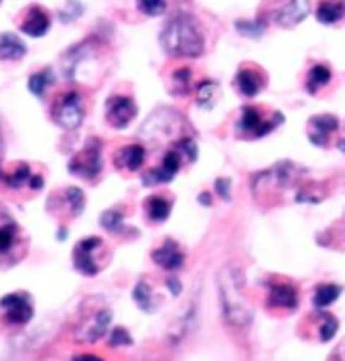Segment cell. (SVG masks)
<instances>
[{"label": "cell", "mask_w": 345, "mask_h": 361, "mask_svg": "<svg viewBox=\"0 0 345 361\" xmlns=\"http://www.w3.org/2000/svg\"><path fill=\"white\" fill-rule=\"evenodd\" d=\"M159 41L164 53L175 59H195L205 53V31L198 18L189 13H179L169 18Z\"/></svg>", "instance_id": "obj_1"}, {"label": "cell", "mask_w": 345, "mask_h": 361, "mask_svg": "<svg viewBox=\"0 0 345 361\" xmlns=\"http://www.w3.org/2000/svg\"><path fill=\"white\" fill-rule=\"evenodd\" d=\"M104 45L98 39H85L82 43L69 47L61 57V71L69 82H80L82 73H90L102 61Z\"/></svg>", "instance_id": "obj_2"}, {"label": "cell", "mask_w": 345, "mask_h": 361, "mask_svg": "<svg viewBox=\"0 0 345 361\" xmlns=\"http://www.w3.org/2000/svg\"><path fill=\"white\" fill-rule=\"evenodd\" d=\"M219 286H222V300H224L228 321L231 325L244 327L250 321V309H248L246 300L242 296V282H240L238 272L226 268L222 279H219Z\"/></svg>", "instance_id": "obj_3"}, {"label": "cell", "mask_w": 345, "mask_h": 361, "mask_svg": "<svg viewBox=\"0 0 345 361\" xmlns=\"http://www.w3.org/2000/svg\"><path fill=\"white\" fill-rule=\"evenodd\" d=\"M311 13V0H266L260 17L280 29H293Z\"/></svg>", "instance_id": "obj_4"}, {"label": "cell", "mask_w": 345, "mask_h": 361, "mask_svg": "<svg viewBox=\"0 0 345 361\" xmlns=\"http://www.w3.org/2000/svg\"><path fill=\"white\" fill-rule=\"evenodd\" d=\"M51 116L53 122L63 128V130H75L80 128L85 118V106H83V96L78 90H66L61 92L53 106H51Z\"/></svg>", "instance_id": "obj_5"}, {"label": "cell", "mask_w": 345, "mask_h": 361, "mask_svg": "<svg viewBox=\"0 0 345 361\" xmlns=\"http://www.w3.org/2000/svg\"><path fill=\"white\" fill-rule=\"evenodd\" d=\"M282 120L284 118H282L280 112L266 114L258 106H244L242 112H240V118H238L236 130L248 140H256V138H262L266 134H270L277 126L282 124Z\"/></svg>", "instance_id": "obj_6"}, {"label": "cell", "mask_w": 345, "mask_h": 361, "mask_svg": "<svg viewBox=\"0 0 345 361\" xmlns=\"http://www.w3.org/2000/svg\"><path fill=\"white\" fill-rule=\"evenodd\" d=\"M106 252V244L98 235H90L80 240L73 247V268L83 276H96L102 270V254Z\"/></svg>", "instance_id": "obj_7"}, {"label": "cell", "mask_w": 345, "mask_h": 361, "mask_svg": "<svg viewBox=\"0 0 345 361\" xmlns=\"http://www.w3.org/2000/svg\"><path fill=\"white\" fill-rule=\"evenodd\" d=\"M104 159H102V142L98 138L87 140V145L78 150L67 164V171L73 177H82V179L94 180L102 173Z\"/></svg>", "instance_id": "obj_8"}, {"label": "cell", "mask_w": 345, "mask_h": 361, "mask_svg": "<svg viewBox=\"0 0 345 361\" xmlns=\"http://www.w3.org/2000/svg\"><path fill=\"white\" fill-rule=\"evenodd\" d=\"M18 31L31 39H41L49 33L51 25H53V17L51 13L41 6V4H29L27 8L20 11V15L17 17Z\"/></svg>", "instance_id": "obj_9"}, {"label": "cell", "mask_w": 345, "mask_h": 361, "mask_svg": "<svg viewBox=\"0 0 345 361\" xmlns=\"http://www.w3.org/2000/svg\"><path fill=\"white\" fill-rule=\"evenodd\" d=\"M0 311L8 325H27L33 319V300L27 293H11L0 298Z\"/></svg>", "instance_id": "obj_10"}, {"label": "cell", "mask_w": 345, "mask_h": 361, "mask_svg": "<svg viewBox=\"0 0 345 361\" xmlns=\"http://www.w3.org/2000/svg\"><path fill=\"white\" fill-rule=\"evenodd\" d=\"M185 161V157L181 154V150L177 147L169 148L164 152L163 161L159 166L150 169L147 175L143 177L145 187H155V185H163V183H171L175 179V175L181 171V164Z\"/></svg>", "instance_id": "obj_11"}, {"label": "cell", "mask_w": 345, "mask_h": 361, "mask_svg": "<svg viewBox=\"0 0 345 361\" xmlns=\"http://www.w3.org/2000/svg\"><path fill=\"white\" fill-rule=\"evenodd\" d=\"M136 104L128 96H110L106 102V122L116 128V130H124L131 126V122L136 118Z\"/></svg>", "instance_id": "obj_12"}, {"label": "cell", "mask_w": 345, "mask_h": 361, "mask_svg": "<svg viewBox=\"0 0 345 361\" xmlns=\"http://www.w3.org/2000/svg\"><path fill=\"white\" fill-rule=\"evenodd\" d=\"M234 85L244 98H256L264 87H266V73L254 63H242L236 78Z\"/></svg>", "instance_id": "obj_13"}, {"label": "cell", "mask_w": 345, "mask_h": 361, "mask_svg": "<svg viewBox=\"0 0 345 361\" xmlns=\"http://www.w3.org/2000/svg\"><path fill=\"white\" fill-rule=\"evenodd\" d=\"M110 321H112V312L108 309L94 312L90 319H85L82 325L78 327L75 339L80 343H96L98 339H102L106 335V331L110 327Z\"/></svg>", "instance_id": "obj_14"}, {"label": "cell", "mask_w": 345, "mask_h": 361, "mask_svg": "<svg viewBox=\"0 0 345 361\" xmlns=\"http://www.w3.org/2000/svg\"><path fill=\"white\" fill-rule=\"evenodd\" d=\"M152 262L163 270L175 272V270L183 268V264H185V252L177 242L164 240L163 244L152 252Z\"/></svg>", "instance_id": "obj_15"}, {"label": "cell", "mask_w": 345, "mask_h": 361, "mask_svg": "<svg viewBox=\"0 0 345 361\" xmlns=\"http://www.w3.org/2000/svg\"><path fill=\"white\" fill-rule=\"evenodd\" d=\"M339 128V120L331 114H319L309 122V140L315 147H327L329 136Z\"/></svg>", "instance_id": "obj_16"}, {"label": "cell", "mask_w": 345, "mask_h": 361, "mask_svg": "<svg viewBox=\"0 0 345 361\" xmlns=\"http://www.w3.org/2000/svg\"><path fill=\"white\" fill-rule=\"evenodd\" d=\"M20 244V228L8 212L0 207V258L11 254Z\"/></svg>", "instance_id": "obj_17"}, {"label": "cell", "mask_w": 345, "mask_h": 361, "mask_svg": "<svg viewBox=\"0 0 345 361\" xmlns=\"http://www.w3.org/2000/svg\"><path fill=\"white\" fill-rule=\"evenodd\" d=\"M315 18L321 25L335 27L345 20V0H319L315 6Z\"/></svg>", "instance_id": "obj_18"}, {"label": "cell", "mask_w": 345, "mask_h": 361, "mask_svg": "<svg viewBox=\"0 0 345 361\" xmlns=\"http://www.w3.org/2000/svg\"><path fill=\"white\" fill-rule=\"evenodd\" d=\"M145 161H147V148L143 145H126V147L120 148L114 157V163L128 173L140 171Z\"/></svg>", "instance_id": "obj_19"}, {"label": "cell", "mask_w": 345, "mask_h": 361, "mask_svg": "<svg viewBox=\"0 0 345 361\" xmlns=\"http://www.w3.org/2000/svg\"><path fill=\"white\" fill-rule=\"evenodd\" d=\"M268 305L274 307V309H289L293 311L298 307V293L293 284L289 282H280L274 284L268 293Z\"/></svg>", "instance_id": "obj_20"}, {"label": "cell", "mask_w": 345, "mask_h": 361, "mask_svg": "<svg viewBox=\"0 0 345 361\" xmlns=\"http://www.w3.org/2000/svg\"><path fill=\"white\" fill-rule=\"evenodd\" d=\"M29 53L25 41L15 33H0V61H20Z\"/></svg>", "instance_id": "obj_21"}, {"label": "cell", "mask_w": 345, "mask_h": 361, "mask_svg": "<svg viewBox=\"0 0 345 361\" xmlns=\"http://www.w3.org/2000/svg\"><path fill=\"white\" fill-rule=\"evenodd\" d=\"M331 78H333L331 67L325 66V63H315V66L309 67V71L305 75V90L315 96L319 90H323L325 85H329Z\"/></svg>", "instance_id": "obj_22"}, {"label": "cell", "mask_w": 345, "mask_h": 361, "mask_svg": "<svg viewBox=\"0 0 345 361\" xmlns=\"http://www.w3.org/2000/svg\"><path fill=\"white\" fill-rule=\"evenodd\" d=\"M171 209H173V203L163 195H152L145 201V214L155 224H161L164 219H169Z\"/></svg>", "instance_id": "obj_23"}, {"label": "cell", "mask_w": 345, "mask_h": 361, "mask_svg": "<svg viewBox=\"0 0 345 361\" xmlns=\"http://www.w3.org/2000/svg\"><path fill=\"white\" fill-rule=\"evenodd\" d=\"M53 83H55V71H53L51 67H43V69L31 73L27 85H29V92H31L33 96H37V98H45L47 90H49Z\"/></svg>", "instance_id": "obj_24"}, {"label": "cell", "mask_w": 345, "mask_h": 361, "mask_svg": "<svg viewBox=\"0 0 345 361\" xmlns=\"http://www.w3.org/2000/svg\"><path fill=\"white\" fill-rule=\"evenodd\" d=\"M33 179V171L27 163H17V166L11 171V173H2V179L4 185L8 189H23V187H29Z\"/></svg>", "instance_id": "obj_25"}, {"label": "cell", "mask_w": 345, "mask_h": 361, "mask_svg": "<svg viewBox=\"0 0 345 361\" xmlns=\"http://www.w3.org/2000/svg\"><path fill=\"white\" fill-rule=\"evenodd\" d=\"M191 87H193V71L187 66L177 67V69L171 73V83H169L171 94H175V96H185Z\"/></svg>", "instance_id": "obj_26"}, {"label": "cell", "mask_w": 345, "mask_h": 361, "mask_svg": "<svg viewBox=\"0 0 345 361\" xmlns=\"http://www.w3.org/2000/svg\"><path fill=\"white\" fill-rule=\"evenodd\" d=\"M341 295V286L337 284H319L315 295H313V305L317 309H327Z\"/></svg>", "instance_id": "obj_27"}, {"label": "cell", "mask_w": 345, "mask_h": 361, "mask_svg": "<svg viewBox=\"0 0 345 361\" xmlns=\"http://www.w3.org/2000/svg\"><path fill=\"white\" fill-rule=\"evenodd\" d=\"M217 92H219V87H217V83L215 82H201L195 85V102H198L199 108H205V110H210V108H214L215 106V99H217Z\"/></svg>", "instance_id": "obj_28"}, {"label": "cell", "mask_w": 345, "mask_h": 361, "mask_svg": "<svg viewBox=\"0 0 345 361\" xmlns=\"http://www.w3.org/2000/svg\"><path fill=\"white\" fill-rule=\"evenodd\" d=\"M63 201H66L67 212L71 217L82 215V212L85 209V195L80 187H67L63 191Z\"/></svg>", "instance_id": "obj_29"}, {"label": "cell", "mask_w": 345, "mask_h": 361, "mask_svg": "<svg viewBox=\"0 0 345 361\" xmlns=\"http://www.w3.org/2000/svg\"><path fill=\"white\" fill-rule=\"evenodd\" d=\"M134 300H136V305L143 309L145 312H155L157 309V302H155V295H152V288L148 286L145 280H140L136 286H134Z\"/></svg>", "instance_id": "obj_30"}, {"label": "cell", "mask_w": 345, "mask_h": 361, "mask_svg": "<svg viewBox=\"0 0 345 361\" xmlns=\"http://www.w3.org/2000/svg\"><path fill=\"white\" fill-rule=\"evenodd\" d=\"M99 226L110 233H122L124 231V214L120 209H108L99 217Z\"/></svg>", "instance_id": "obj_31"}, {"label": "cell", "mask_w": 345, "mask_h": 361, "mask_svg": "<svg viewBox=\"0 0 345 361\" xmlns=\"http://www.w3.org/2000/svg\"><path fill=\"white\" fill-rule=\"evenodd\" d=\"M136 8L145 17H161L167 11V0H136Z\"/></svg>", "instance_id": "obj_32"}, {"label": "cell", "mask_w": 345, "mask_h": 361, "mask_svg": "<svg viewBox=\"0 0 345 361\" xmlns=\"http://www.w3.org/2000/svg\"><path fill=\"white\" fill-rule=\"evenodd\" d=\"M266 20L262 17H258L256 20H238L236 23V29L244 37H260L266 31Z\"/></svg>", "instance_id": "obj_33"}, {"label": "cell", "mask_w": 345, "mask_h": 361, "mask_svg": "<svg viewBox=\"0 0 345 361\" xmlns=\"http://www.w3.org/2000/svg\"><path fill=\"white\" fill-rule=\"evenodd\" d=\"M339 329V323L333 314H323V321H321V327H319V339L321 341H331L335 337Z\"/></svg>", "instance_id": "obj_34"}, {"label": "cell", "mask_w": 345, "mask_h": 361, "mask_svg": "<svg viewBox=\"0 0 345 361\" xmlns=\"http://www.w3.org/2000/svg\"><path fill=\"white\" fill-rule=\"evenodd\" d=\"M132 337L128 335V331L122 327H116L112 333H110V345L112 347H120V345H131Z\"/></svg>", "instance_id": "obj_35"}, {"label": "cell", "mask_w": 345, "mask_h": 361, "mask_svg": "<svg viewBox=\"0 0 345 361\" xmlns=\"http://www.w3.org/2000/svg\"><path fill=\"white\" fill-rule=\"evenodd\" d=\"M215 189H217L219 197L230 199V180H228V179H217V183H215Z\"/></svg>", "instance_id": "obj_36"}, {"label": "cell", "mask_w": 345, "mask_h": 361, "mask_svg": "<svg viewBox=\"0 0 345 361\" xmlns=\"http://www.w3.org/2000/svg\"><path fill=\"white\" fill-rule=\"evenodd\" d=\"M43 185H45V179H43V177H39V175H33V179H31V185H29V187L37 191V189H41Z\"/></svg>", "instance_id": "obj_37"}, {"label": "cell", "mask_w": 345, "mask_h": 361, "mask_svg": "<svg viewBox=\"0 0 345 361\" xmlns=\"http://www.w3.org/2000/svg\"><path fill=\"white\" fill-rule=\"evenodd\" d=\"M73 361H104V360H99L98 355H75Z\"/></svg>", "instance_id": "obj_38"}, {"label": "cell", "mask_w": 345, "mask_h": 361, "mask_svg": "<svg viewBox=\"0 0 345 361\" xmlns=\"http://www.w3.org/2000/svg\"><path fill=\"white\" fill-rule=\"evenodd\" d=\"M169 286H171V290H173V295H179V290H181V286H179V282L175 279L169 280Z\"/></svg>", "instance_id": "obj_39"}, {"label": "cell", "mask_w": 345, "mask_h": 361, "mask_svg": "<svg viewBox=\"0 0 345 361\" xmlns=\"http://www.w3.org/2000/svg\"><path fill=\"white\" fill-rule=\"evenodd\" d=\"M2 148H4V138H2V128H0V157H2ZM0 179H2V169H0Z\"/></svg>", "instance_id": "obj_40"}, {"label": "cell", "mask_w": 345, "mask_h": 361, "mask_svg": "<svg viewBox=\"0 0 345 361\" xmlns=\"http://www.w3.org/2000/svg\"><path fill=\"white\" fill-rule=\"evenodd\" d=\"M0 2H2V0H0Z\"/></svg>", "instance_id": "obj_41"}]
</instances>
